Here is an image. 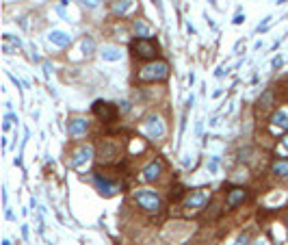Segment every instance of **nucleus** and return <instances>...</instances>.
Returning a JSON list of instances; mask_svg holds the SVG:
<instances>
[{"label": "nucleus", "mask_w": 288, "mask_h": 245, "mask_svg": "<svg viewBox=\"0 0 288 245\" xmlns=\"http://www.w3.org/2000/svg\"><path fill=\"white\" fill-rule=\"evenodd\" d=\"M169 76V65L165 61H154V63H147L145 68L139 72V79L141 81H147V82H154V81H165Z\"/></svg>", "instance_id": "1"}, {"label": "nucleus", "mask_w": 288, "mask_h": 245, "mask_svg": "<svg viewBox=\"0 0 288 245\" xmlns=\"http://www.w3.org/2000/svg\"><path fill=\"white\" fill-rule=\"evenodd\" d=\"M133 198H135L137 204H139L141 208H145L147 213H158L160 211V198H158V193H154V191L137 189L133 193Z\"/></svg>", "instance_id": "2"}, {"label": "nucleus", "mask_w": 288, "mask_h": 245, "mask_svg": "<svg viewBox=\"0 0 288 245\" xmlns=\"http://www.w3.org/2000/svg\"><path fill=\"white\" fill-rule=\"evenodd\" d=\"M130 50L135 52V57L139 59H154L158 55V46L154 41H149V37H139L130 41Z\"/></svg>", "instance_id": "3"}, {"label": "nucleus", "mask_w": 288, "mask_h": 245, "mask_svg": "<svg viewBox=\"0 0 288 245\" xmlns=\"http://www.w3.org/2000/svg\"><path fill=\"white\" fill-rule=\"evenodd\" d=\"M143 128H145V133L149 139H160V137H165V124L163 119H160L158 115H147L145 122H143Z\"/></svg>", "instance_id": "4"}, {"label": "nucleus", "mask_w": 288, "mask_h": 245, "mask_svg": "<svg viewBox=\"0 0 288 245\" xmlns=\"http://www.w3.org/2000/svg\"><path fill=\"white\" fill-rule=\"evenodd\" d=\"M208 198H211V191L208 189L191 191L189 198L184 200V208H189V211H200V208H204V204L208 202Z\"/></svg>", "instance_id": "5"}, {"label": "nucleus", "mask_w": 288, "mask_h": 245, "mask_svg": "<svg viewBox=\"0 0 288 245\" xmlns=\"http://www.w3.org/2000/svg\"><path fill=\"white\" fill-rule=\"evenodd\" d=\"M93 113L106 124H111V122H115V119H117V109L113 104H109V102H102V100H98V102L93 104Z\"/></svg>", "instance_id": "6"}, {"label": "nucleus", "mask_w": 288, "mask_h": 245, "mask_svg": "<svg viewBox=\"0 0 288 245\" xmlns=\"http://www.w3.org/2000/svg\"><path fill=\"white\" fill-rule=\"evenodd\" d=\"M93 182L95 187H98V191L102 195H106V198H111V195H115L119 191V184L117 182H111L109 178H102L100 171H93Z\"/></svg>", "instance_id": "7"}, {"label": "nucleus", "mask_w": 288, "mask_h": 245, "mask_svg": "<svg viewBox=\"0 0 288 245\" xmlns=\"http://www.w3.org/2000/svg\"><path fill=\"white\" fill-rule=\"evenodd\" d=\"M48 41L52 46H59V48H65L72 44V35L65 33V31H50L48 33Z\"/></svg>", "instance_id": "8"}, {"label": "nucleus", "mask_w": 288, "mask_h": 245, "mask_svg": "<svg viewBox=\"0 0 288 245\" xmlns=\"http://www.w3.org/2000/svg\"><path fill=\"white\" fill-rule=\"evenodd\" d=\"M245 200H247V191H245L243 187H236V189H232L230 193H227V200H225V204L230 206V208H236L238 204H243Z\"/></svg>", "instance_id": "9"}, {"label": "nucleus", "mask_w": 288, "mask_h": 245, "mask_svg": "<svg viewBox=\"0 0 288 245\" xmlns=\"http://www.w3.org/2000/svg\"><path fill=\"white\" fill-rule=\"evenodd\" d=\"M160 171H163V163H160V161H152V163H149L145 169H143V180L145 182H154L156 178L160 176Z\"/></svg>", "instance_id": "10"}, {"label": "nucleus", "mask_w": 288, "mask_h": 245, "mask_svg": "<svg viewBox=\"0 0 288 245\" xmlns=\"http://www.w3.org/2000/svg\"><path fill=\"white\" fill-rule=\"evenodd\" d=\"M87 128H89V122H87V119H82V117H74V119H70V124H68V133L72 137H78V135L87 133Z\"/></svg>", "instance_id": "11"}, {"label": "nucleus", "mask_w": 288, "mask_h": 245, "mask_svg": "<svg viewBox=\"0 0 288 245\" xmlns=\"http://www.w3.org/2000/svg\"><path fill=\"white\" fill-rule=\"evenodd\" d=\"M91 157H93V148H91V146H82L80 150H78V152L74 154V159H72V163H70V165L76 169V167H80L82 163H87V161L91 159Z\"/></svg>", "instance_id": "12"}, {"label": "nucleus", "mask_w": 288, "mask_h": 245, "mask_svg": "<svg viewBox=\"0 0 288 245\" xmlns=\"http://www.w3.org/2000/svg\"><path fill=\"white\" fill-rule=\"evenodd\" d=\"M122 48H117V46H104L100 50V57L104 59V61H119L122 59Z\"/></svg>", "instance_id": "13"}, {"label": "nucleus", "mask_w": 288, "mask_h": 245, "mask_svg": "<svg viewBox=\"0 0 288 245\" xmlns=\"http://www.w3.org/2000/svg\"><path fill=\"white\" fill-rule=\"evenodd\" d=\"M273 130H288V113L284 109L273 115Z\"/></svg>", "instance_id": "14"}, {"label": "nucleus", "mask_w": 288, "mask_h": 245, "mask_svg": "<svg viewBox=\"0 0 288 245\" xmlns=\"http://www.w3.org/2000/svg\"><path fill=\"white\" fill-rule=\"evenodd\" d=\"M271 171H273L275 176L286 178V176H288V159H278V161H273Z\"/></svg>", "instance_id": "15"}, {"label": "nucleus", "mask_w": 288, "mask_h": 245, "mask_svg": "<svg viewBox=\"0 0 288 245\" xmlns=\"http://www.w3.org/2000/svg\"><path fill=\"white\" fill-rule=\"evenodd\" d=\"M130 7H133V0H115V2H113V7H111V11L115 15H126Z\"/></svg>", "instance_id": "16"}, {"label": "nucleus", "mask_w": 288, "mask_h": 245, "mask_svg": "<svg viewBox=\"0 0 288 245\" xmlns=\"http://www.w3.org/2000/svg\"><path fill=\"white\" fill-rule=\"evenodd\" d=\"M133 28H135V33L139 35V37H149L152 35V31H149V26L143 20H135V24H133Z\"/></svg>", "instance_id": "17"}, {"label": "nucleus", "mask_w": 288, "mask_h": 245, "mask_svg": "<svg viewBox=\"0 0 288 245\" xmlns=\"http://www.w3.org/2000/svg\"><path fill=\"white\" fill-rule=\"evenodd\" d=\"M93 50H95V41L91 37L82 39V52H85V55H93Z\"/></svg>", "instance_id": "18"}, {"label": "nucleus", "mask_w": 288, "mask_h": 245, "mask_svg": "<svg viewBox=\"0 0 288 245\" xmlns=\"http://www.w3.org/2000/svg\"><path fill=\"white\" fill-rule=\"evenodd\" d=\"M78 2H80L85 9H98L102 0H78Z\"/></svg>", "instance_id": "19"}, {"label": "nucleus", "mask_w": 288, "mask_h": 245, "mask_svg": "<svg viewBox=\"0 0 288 245\" xmlns=\"http://www.w3.org/2000/svg\"><path fill=\"white\" fill-rule=\"evenodd\" d=\"M217 167H219V159L215 157L211 163H208V171H211V174H215V171H217Z\"/></svg>", "instance_id": "20"}, {"label": "nucleus", "mask_w": 288, "mask_h": 245, "mask_svg": "<svg viewBox=\"0 0 288 245\" xmlns=\"http://www.w3.org/2000/svg\"><path fill=\"white\" fill-rule=\"evenodd\" d=\"M249 243V237L247 235H243V237H238V241L234 243V245H247Z\"/></svg>", "instance_id": "21"}, {"label": "nucleus", "mask_w": 288, "mask_h": 245, "mask_svg": "<svg viewBox=\"0 0 288 245\" xmlns=\"http://www.w3.org/2000/svg\"><path fill=\"white\" fill-rule=\"evenodd\" d=\"M232 22H234V24H243V22H245V15H243V13H236Z\"/></svg>", "instance_id": "22"}, {"label": "nucleus", "mask_w": 288, "mask_h": 245, "mask_svg": "<svg viewBox=\"0 0 288 245\" xmlns=\"http://www.w3.org/2000/svg\"><path fill=\"white\" fill-rule=\"evenodd\" d=\"M280 65H282V57H275L273 59V68H280Z\"/></svg>", "instance_id": "23"}, {"label": "nucleus", "mask_w": 288, "mask_h": 245, "mask_svg": "<svg viewBox=\"0 0 288 245\" xmlns=\"http://www.w3.org/2000/svg\"><path fill=\"white\" fill-rule=\"evenodd\" d=\"M282 148H284V150L288 152V135L284 137V139H282Z\"/></svg>", "instance_id": "24"}, {"label": "nucleus", "mask_w": 288, "mask_h": 245, "mask_svg": "<svg viewBox=\"0 0 288 245\" xmlns=\"http://www.w3.org/2000/svg\"><path fill=\"white\" fill-rule=\"evenodd\" d=\"M275 2H278V4H284V2H286V0H275Z\"/></svg>", "instance_id": "25"}, {"label": "nucleus", "mask_w": 288, "mask_h": 245, "mask_svg": "<svg viewBox=\"0 0 288 245\" xmlns=\"http://www.w3.org/2000/svg\"><path fill=\"white\" fill-rule=\"evenodd\" d=\"M208 2H211V4H217V0H208Z\"/></svg>", "instance_id": "26"}, {"label": "nucleus", "mask_w": 288, "mask_h": 245, "mask_svg": "<svg viewBox=\"0 0 288 245\" xmlns=\"http://www.w3.org/2000/svg\"><path fill=\"white\" fill-rule=\"evenodd\" d=\"M254 245H265V243H262V241H258V243H254Z\"/></svg>", "instance_id": "27"}, {"label": "nucleus", "mask_w": 288, "mask_h": 245, "mask_svg": "<svg viewBox=\"0 0 288 245\" xmlns=\"http://www.w3.org/2000/svg\"><path fill=\"white\" fill-rule=\"evenodd\" d=\"M2 243H4V245H9V241H7V239H4V241H2Z\"/></svg>", "instance_id": "28"}]
</instances>
